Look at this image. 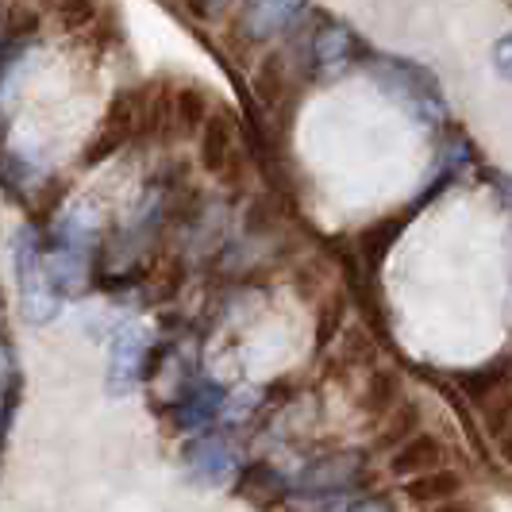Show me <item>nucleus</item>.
I'll list each match as a JSON object with an SVG mask.
<instances>
[{"label": "nucleus", "instance_id": "1", "mask_svg": "<svg viewBox=\"0 0 512 512\" xmlns=\"http://www.w3.org/2000/svg\"><path fill=\"white\" fill-rule=\"evenodd\" d=\"M443 462H447L443 439L432 436V432H416L409 443H401L397 451H389L385 470H389L397 482H412V478H420V474H428V470H439Z\"/></svg>", "mask_w": 512, "mask_h": 512}, {"label": "nucleus", "instance_id": "2", "mask_svg": "<svg viewBox=\"0 0 512 512\" xmlns=\"http://www.w3.org/2000/svg\"><path fill=\"white\" fill-rule=\"evenodd\" d=\"M462 493H466V478L455 466H439V470H428V474L405 482V497H409L412 509H432L439 501H451Z\"/></svg>", "mask_w": 512, "mask_h": 512}, {"label": "nucleus", "instance_id": "5", "mask_svg": "<svg viewBox=\"0 0 512 512\" xmlns=\"http://www.w3.org/2000/svg\"><path fill=\"white\" fill-rule=\"evenodd\" d=\"M493 447H497V455H501V462H512V420L493 436Z\"/></svg>", "mask_w": 512, "mask_h": 512}, {"label": "nucleus", "instance_id": "4", "mask_svg": "<svg viewBox=\"0 0 512 512\" xmlns=\"http://www.w3.org/2000/svg\"><path fill=\"white\" fill-rule=\"evenodd\" d=\"M416 432H424L420 405H412V401H401V405H397V409H393L382 420V428H378V439H374V447H378V451H397V447H401V443H409Z\"/></svg>", "mask_w": 512, "mask_h": 512}, {"label": "nucleus", "instance_id": "6", "mask_svg": "<svg viewBox=\"0 0 512 512\" xmlns=\"http://www.w3.org/2000/svg\"><path fill=\"white\" fill-rule=\"evenodd\" d=\"M416 512H478L466 497H451V501H439L432 509H416Z\"/></svg>", "mask_w": 512, "mask_h": 512}, {"label": "nucleus", "instance_id": "3", "mask_svg": "<svg viewBox=\"0 0 512 512\" xmlns=\"http://www.w3.org/2000/svg\"><path fill=\"white\" fill-rule=\"evenodd\" d=\"M401 401H405V393H401V378H397L393 370H374L359 397L362 412H366L374 424H382L385 416L397 409Z\"/></svg>", "mask_w": 512, "mask_h": 512}]
</instances>
